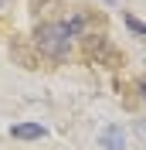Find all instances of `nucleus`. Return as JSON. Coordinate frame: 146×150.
<instances>
[{
  "label": "nucleus",
  "instance_id": "nucleus-1",
  "mask_svg": "<svg viewBox=\"0 0 146 150\" xmlns=\"http://www.w3.org/2000/svg\"><path fill=\"white\" fill-rule=\"evenodd\" d=\"M34 45L37 51L51 62H65L68 51H72V34L65 28V21H44L34 28Z\"/></svg>",
  "mask_w": 146,
  "mask_h": 150
},
{
  "label": "nucleus",
  "instance_id": "nucleus-2",
  "mask_svg": "<svg viewBox=\"0 0 146 150\" xmlns=\"http://www.w3.org/2000/svg\"><path fill=\"white\" fill-rule=\"evenodd\" d=\"M44 126H37V123H17V126H10V137L14 140H44Z\"/></svg>",
  "mask_w": 146,
  "mask_h": 150
},
{
  "label": "nucleus",
  "instance_id": "nucleus-3",
  "mask_svg": "<svg viewBox=\"0 0 146 150\" xmlns=\"http://www.w3.org/2000/svg\"><path fill=\"white\" fill-rule=\"evenodd\" d=\"M102 147L105 150H126V137L119 126H109V130H102Z\"/></svg>",
  "mask_w": 146,
  "mask_h": 150
},
{
  "label": "nucleus",
  "instance_id": "nucleus-4",
  "mask_svg": "<svg viewBox=\"0 0 146 150\" xmlns=\"http://www.w3.org/2000/svg\"><path fill=\"white\" fill-rule=\"evenodd\" d=\"M122 21H126V28L133 31V34H146V24L139 17H133V14H122Z\"/></svg>",
  "mask_w": 146,
  "mask_h": 150
},
{
  "label": "nucleus",
  "instance_id": "nucleus-5",
  "mask_svg": "<svg viewBox=\"0 0 146 150\" xmlns=\"http://www.w3.org/2000/svg\"><path fill=\"white\" fill-rule=\"evenodd\" d=\"M136 133H139V137L146 140V120H139V123H136Z\"/></svg>",
  "mask_w": 146,
  "mask_h": 150
},
{
  "label": "nucleus",
  "instance_id": "nucleus-6",
  "mask_svg": "<svg viewBox=\"0 0 146 150\" xmlns=\"http://www.w3.org/2000/svg\"><path fill=\"white\" fill-rule=\"evenodd\" d=\"M139 92H143V99H146V79H143V82H139Z\"/></svg>",
  "mask_w": 146,
  "mask_h": 150
},
{
  "label": "nucleus",
  "instance_id": "nucleus-7",
  "mask_svg": "<svg viewBox=\"0 0 146 150\" xmlns=\"http://www.w3.org/2000/svg\"><path fill=\"white\" fill-rule=\"evenodd\" d=\"M7 4H10V0H0V10H4V7H7Z\"/></svg>",
  "mask_w": 146,
  "mask_h": 150
},
{
  "label": "nucleus",
  "instance_id": "nucleus-8",
  "mask_svg": "<svg viewBox=\"0 0 146 150\" xmlns=\"http://www.w3.org/2000/svg\"><path fill=\"white\" fill-rule=\"evenodd\" d=\"M105 4H112V0H105Z\"/></svg>",
  "mask_w": 146,
  "mask_h": 150
}]
</instances>
